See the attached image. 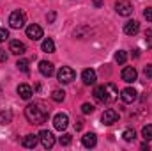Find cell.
I'll list each match as a JSON object with an SVG mask.
<instances>
[{
  "mask_svg": "<svg viewBox=\"0 0 152 151\" xmlns=\"http://www.w3.org/2000/svg\"><path fill=\"white\" fill-rule=\"evenodd\" d=\"M25 117H27L28 123H32V124H42V123H46L48 117H50V109H48L42 101L28 103L27 109H25Z\"/></svg>",
  "mask_w": 152,
  "mask_h": 151,
  "instance_id": "6da1fadb",
  "label": "cell"
},
{
  "mask_svg": "<svg viewBox=\"0 0 152 151\" xmlns=\"http://www.w3.org/2000/svg\"><path fill=\"white\" fill-rule=\"evenodd\" d=\"M94 98L97 103H113L115 100L118 98V89L115 87V84L108 82L104 85H97L94 89Z\"/></svg>",
  "mask_w": 152,
  "mask_h": 151,
  "instance_id": "7a4b0ae2",
  "label": "cell"
},
{
  "mask_svg": "<svg viewBox=\"0 0 152 151\" xmlns=\"http://www.w3.org/2000/svg\"><path fill=\"white\" fill-rule=\"evenodd\" d=\"M25 21H27V14H25V11H21V9L12 11L11 16H9V25H11V29H21V27H25Z\"/></svg>",
  "mask_w": 152,
  "mask_h": 151,
  "instance_id": "3957f363",
  "label": "cell"
},
{
  "mask_svg": "<svg viewBox=\"0 0 152 151\" xmlns=\"http://www.w3.org/2000/svg\"><path fill=\"white\" fill-rule=\"evenodd\" d=\"M75 70L73 68H69V66H62L60 70H58V73H57V78H58V82L60 84H71L73 80H75Z\"/></svg>",
  "mask_w": 152,
  "mask_h": 151,
  "instance_id": "277c9868",
  "label": "cell"
},
{
  "mask_svg": "<svg viewBox=\"0 0 152 151\" xmlns=\"http://www.w3.org/2000/svg\"><path fill=\"white\" fill-rule=\"evenodd\" d=\"M115 11L120 16H131L134 9H133V4L129 0H117L115 2Z\"/></svg>",
  "mask_w": 152,
  "mask_h": 151,
  "instance_id": "5b68a950",
  "label": "cell"
},
{
  "mask_svg": "<svg viewBox=\"0 0 152 151\" xmlns=\"http://www.w3.org/2000/svg\"><path fill=\"white\" fill-rule=\"evenodd\" d=\"M39 141H41V144H42L46 150H51V148L55 146V137H53V133L48 132V130H42V132L39 133Z\"/></svg>",
  "mask_w": 152,
  "mask_h": 151,
  "instance_id": "8992f818",
  "label": "cell"
},
{
  "mask_svg": "<svg viewBox=\"0 0 152 151\" xmlns=\"http://www.w3.org/2000/svg\"><path fill=\"white\" fill-rule=\"evenodd\" d=\"M67 124H69V117H67V114H57V115L53 117V126H55V130L64 132V130L67 128Z\"/></svg>",
  "mask_w": 152,
  "mask_h": 151,
  "instance_id": "52a82bcc",
  "label": "cell"
},
{
  "mask_svg": "<svg viewBox=\"0 0 152 151\" xmlns=\"http://www.w3.org/2000/svg\"><path fill=\"white\" fill-rule=\"evenodd\" d=\"M101 121H103V124L112 126L113 123L118 121V114H117V110H113V109H106V110L103 112V115H101Z\"/></svg>",
  "mask_w": 152,
  "mask_h": 151,
  "instance_id": "ba28073f",
  "label": "cell"
},
{
  "mask_svg": "<svg viewBox=\"0 0 152 151\" xmlns=\"http://www.w3.org/2000/svg\"><path fill=\"white\" fill-rule=\"evenodd\" d=\"M122 80L124 82H127V84H133V82H136V78H138V71L133 68V66H127V68H124L122 70Z\"/></svg>",
  "mask_w": 152,
  "mask_h": 151,
  "instance_id": "9c48e42d",
  "label": "cell"
},
{
  "mask_svg": "<svg viewBox=\"0 0 152 151\" xmlns=\"http://www.w3.org/2000/svg\"><path fill=\"white\" fill-rule=\"evenodd\" d=\"M120 98H122V101H124V103H133V101L138 98V93H136L133 87H126V89H122Z\"/></svg>",
  "mask_w": 152,
  "mask_h": 151,
  "instance_id": "30bf717a",
  "label": "cell"
},
{
  "mask_svg": "<svg viewBox=\"0 0 152 151\" xmlns=\"http://www.w3.org/2000/svg\"><path fill=\"white\" fill-rule=\"evenodd\" d=\"M27 38H30L32 41H39V39L42 38V29L39 25H36V23L28 25L27 27Z\"/></svg>",
  "mask_w": 152,
  "mask_h": 151,
  "instance_id": "8fae6325",
  "label": "cell"
},
{
  "mask_svg": "<svg viewBox=\"0 0 152 151\" xmlns=\"http://www.w3.org/2000/svg\"><path fill=\"white\" fill-rule=\"evenodd\" d=\"M9 52H11V53H14V55H23V53L27 52V46H25L21 41L14 39V41H11V43H9Z\"/></svg>",
  "mask_w": 152,
  "mask_h": 151,
  "instance_id": "7c38bea8",
  "label": "cell"
},
{
  "mask_svg": "<svg viewBox=\"0 0 152 151\" xmlns=\"http://www.w3.org/2000/svg\"><path fill=\"white\" fill-rule=\"evenodd\" d=\"M81 78H83V84H87V85H92V84H96L97 75H96V71H94L92 68H87V70H83Z\"/></svg>",
  "mask_w": 152,
  "mask_h": 151,
  "instance_id": "4fadbf2b",
  "label": "cell"
},
{
  "mask_svg": "<svg viewBox=\"0 0 152 151\" xmlns=\"http://www.w3.org/2000/svg\"><path fill=\"white\" fill-rule=\"evenodd\" d=\"M39 71H41V75H44V76H51L53 73H55V68H53L51 62L41 61V62H39Z\"/></svg>",
  "mask_w": 152,
  "mask_h": 151,
  "instance_id": "5bb4252c",
  "label": "cell"
},
{
  "mask_svg": "<svg viewBox=\"0 0 152 151\" xmlns=\"http://www.w3.org/2000/svg\"><path fill=\"white\" fill-rule=\"evenodd\" d=\"M39 142V135H34V133H28V135H25L23 137V141H21V144L25 146V148H28V150H32V148H36Z\"/></svg>",
  "mask_w": 152,
  "mask_h": 151,
  "instance_id": "9a60e30c",
  "label": "cell"
},
{
  "mask_svg": "<svg viewBox=\"0 0 152 151\" xmlns=\"http://www.w3.org/2000/svg\"><path fill=\"white\" fill-rule=\"evenodd\" d=\"M138 30H140V23H138L136 20H129V21L124 25V32H126L127 36H134Z\"/></svg>",
  "mask_w": 152,
  "mask_h": 151,
  "instance_id": "2e32d148",
  "label": "cell"
},
{
  "mask_svg": "<svg viewBox=\"0 0 152 151\" xmlns=\"http://www.w3.org/2000/svg\"><path fill=\"white\" fill-rule=\"evenodd\" d=\"M18 94H20V98H23V100H30V98H32V87L27 85V84H20V85H18Z\"/></svg>",
  "mask_w": 152,
  "mask_h": 151,
  "instance_id": "e0dca14e",
  "label": "cell"
},
{
  "mask_svg": "<svg viewBox=\"0 0 152 151\" xmlns=\"http://www.w3.org/2000/svg\"><path fill=\"white\" fill-rule=\"evenodd\" d=\"M81 142H83L85 148H94L97 144V137H96V133H85L81 137Z\"/></svg>",
  "mask_w": 152,
  "mask_h": 151,
  "instance_id": "ac0fdd59",
  "label": "cell"
},
{
  "mask_svg": "<svg viewBox=\"0 0 152 151\" xmlns=\"http://www.w3.org/2000/svg\"><path fill=\"white\" fill-rule=\"evenodd\" d=\"M41 48H42V52H46V53H53V52H55V43H53V39L46 38L44 41H42Z\"/></svg>",
  "mask_w": 152,
  "mask_h": 151,
  "instance_id": "d6986e66",
  "label": "cell"
},
{
  "mask_svg": "<svg viewBox=\"0 0 152 151\" xmlns=\"http://www.w3.org/2000/svg\"><path fill=\"white\" fill-rule=\"evenodd\" d=\"M11 121H12V112L9 109L0 112V124H9Z\"/></svg>",
  "mask_w": 152,
  "mask_h": 151,
  "instance_id": "ffe728a7",
  "label": "cell"
},
{
  "mask_svg": "<svg viewBox=\"0 0 152 151\" xmlns=\"http://www.w3.org/2000/svg\"><path fill=\"white\" fill-rule=\"evenodd\" d=\"M51 100H53V101H57V103H60V101H64V100H66V93H64V91H60V89H57V91H53V93H51Z\"/></svg>",
  "mask_w": 152,
  "mask_h": 151,
  "instance_id": "44dd1931",
  "label": "cell"
},
{
  "mask_svg": "<svg viewBox=\"0 0 152 151\" xmlns=\"http://www.w3.org/2000/svg\"><path fill=\"white\" fill-rule=\"evenodd\" d=\"M122 137H124V141H126V142H131V141H134L136 132H134V130H131V128H127V130H124Z\"/></svg>",
  "mask_w": 152,
  "mask_h": 151,
  "instance_id": "7402d4cb",
  "label": "cell"
},
{
  "mask_svg": "<svg viewBox=\"0 0 152 151\" xmlns=\"http://www.w3.org/2000/svg\"><path fill=\"white\" fill-rule=\"evenodd\" d=\"M142 135L145 141H152V124H147L142 128Z\"/></svg>",
  "mask_w": 152,
  "mask_h": 151,
  "instance_id": "603a6c76",
  "label": "cell"
},
{
  "mask_svg": "<svg viewBox=\"0 0 152 151\" xmlns=\"http://www.w3.org/2000/svg\"><path fill=\"white\" fill-rule=\"evenodd\" d=\"M115 61H117L118 64H124V62L127 61V53H126L124 50H118V52L115 53Z\"/></svg>",
  "mask_w": 152,
  "mask_h": 151,
  "instance_id": "cb8c5ba5",
  "label": "cell"
},
{
  "mask_svg": "<svg viewBox=\"0 0 152 151\" xmlns=\"http://www.w3.org/2000/svg\"><path fill=\"white\" fill-rule=\"evenodd\" d=\"M16 68H18L20 71H23V73H28V61H25V59H20V61L16 62Z\"/></svg>",
  "mask_w": 152,
  "mask_h": 151,
  "instance_id": "d4e9b609",
  "label": "cell"
},
{
  "mask_svg": "<svg viewBox=\"0 0 152 151\" xmlns=\"http://www.w3.org/2000/svg\"><path fill=\"white\" fill-rule=\"evenodd\" d=\"M58 142H60L62 146H69V144H71V135H69V133H64V135L58 139Z\"/></svg>",
  "mask_w": 152,
  "mask_h": 151,
  "instance_id": "484cf974",
  "label": "cell"
},
{
  "mask_svg": "<svg viewBox=\"0 0 152 151\" xmlns=\"http://www.w3.org/2000/svg\"><path fill=\"white\" fill-rule=\"evenodd\" d=\"M81 112L83 114H92L94 112V105H90V103H83V105H81Z\"/></svg>",
  "mask_w": 152,
  "mask_h": 151,
  "instance_id": "4316f807",
  "label": "cell"
},
{
  "mask_svg": "<svg viewBox=\"0 0 152 151\" xmlns=\"http://www.w3.org/2000/svg\"><path fill=\"white\" fill-rule=\"evenodd\" d=\"M5 39H9V30L2 27V29H0V43H2V41H5Z\"/></svg>",
  "mask_w": 152,
  "mask_h": 151,
  "instance_id": "83f0119b",
  "label": "cell"
},
{
  "mask_svg": "<svg viewBox=\"0 0 152 151\" xmlns=\"http://www.w3.org/2000/svg\"><path fill=\"white\" fill-rule=\"evenodd\" d=\"M143 16H145L147 21H152V7H147V9L143 11Z\"/></svg>",
  "mask_w": 152,
  "mask_h": 151,
  "instance_id": "f1b7e54d",
  "label": "cell"
},
{
  "mask_svg": "<svg viewBox=\"0 0 152 151\" xmlns=\"http://www.w3.org/2000/svg\"><path fill=\"white\" fill-rule=\"evenodd\" d=\"M143 73L147 78H152V64H147L145 68H143Z\"/></svg>",
  "mask_w": 152,
  "mask_h": 151,
  "instance_id": "f546056e",
  "label": "cell"
},
{
  "mask_svg": "<svg viewBox=\"0 0 152 151\" xmlns=\"http://www.w3.org/2000/svg\"><path fill=\"white\" fill-rule=\"evenodd\" d=\"M55 11H51V13H48V16H46V20H48V23H53L55 21Z\"/></svg>",
  "mask_w": 152,
  "mask_h": 151,
  "instance_id": "4dcf8cb0",
  "label": "cell"
},
{
  "mask_svg": "<svg viewBox=\"0 0 152 151\" xmlns=\"http://www.w3.org/2000/svg\"><path fill=\"white\" fill-rule=\"evenodd\" d=\"M5 61H7V53L0 48V62H5Z\"/></svg>",
  "mask_w": 152,
  "mask_h": 151,
  "instance_id": "1f68e13d",
  "label": "cell"
},
{
  "mask_svg": "<svg viewBox=\"0 0 152 151\" xmlns=\"http://www.w3.org/2000/svg\"><path fill=\"white\" fill-rule=\"evenodd\" d=\"M75 128L76 130H81V128H83V121H81V119H78V121L75 123Z\"/></svg>",
  "mask_w": 152,
  "mask_h": 151,
  "instance_id": "d6a6232c",
  "label": "cell"
},
{
  "mask_svg": "<svg viewBox=\"0 0 152 151\" xmlns=\"http://www.w3.org/2000/svg\"><path fill=\"white\" fill-rule=\"evenodd\" d=\"M94 5H96V7H101V5H103V0H94Z\"/></svg>",
  "mask_w": 152,
  "mask_h": 151,
  "instance_id": "836d02e7",
  "label": "cell"
},
{
  "mask_svg": "<svg viewBox=\"0 0 152 151\" xmlns=\"http://www.w3.org/2000/svg\"><path fill=\"white\" fill-rule=\"evenodd\" d=\"M142 150H147V151H149V144H147V142H143V144H142Z\"/></svg>",
  "mask_w": 152,
  "mask_h": 151,
  "instance_id": "e575fe53",
  "label": "cell"
},
{
  "mask_svg": "<svg viewBox=\"0 0 152 151\" xmlns=\"http://www.w3.org/2000/svg\"><path fill=\"white\" fill-rule=\"evenodd\" d=\"M0 94H2V87H0Z\"/></svg>",
  "mask_w": 152,
  "mask_h": 151,
  "instance_id": "d590c367",
  "label": "cell"
}]
</instances>
